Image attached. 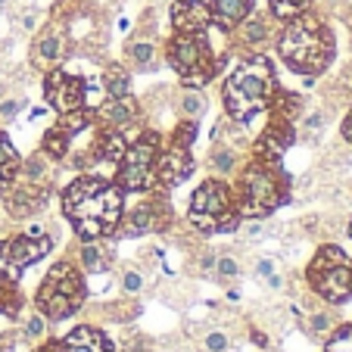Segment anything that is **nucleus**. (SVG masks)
I'll use <instances>...</instances> for the list:
<instances>
[{"instance_id":"11","label":"nucleus","mask_w":352,"mask_h":352,"mask_svg":"<svg viewBox=\"0 0 352 352\" xmlns=\"http://www.w3.org/2000/svg\"><path fill=\"white\" fill-rule=\"evenodd\" d=\"M175 221L168 190H150V197L140 199L128 215H122L119 237H144V234H166Z\"/></svg>"},{"instance_id":"37","label":"nucleus","mask_w":352,"mask_h":352,"mask_svg":"<svg viewBox=\"0 0 352 352\" xmlns=\"http://www.w3.org/2000/svg\"><path fill=\"white\" fill-rule=\"evenodd\" d=\"M237 234L246 240V243H253V240H259L262 234H265V225H262V219H243L237 225Z\"/></svg>"},{"instance_id":"46","label":"nucleus","mask_w":352,"mask_h":352,"mask_svg":"<svg viewBox=\"0 0 352 352\" xmlns=\"http://www.w3.org/2000/svg\"><path fill=\"white\" fill-rule=\"evenodd\" d=\"M0 256H3V240H0Z\"/></svg>"},{"instance_id":"20","label":"nucleus","mask_w":352,"mask_h":352,"mask_svg":"<svg viewBox=\"0 0 352 352\" xmlns=\"http://www.w3.org/2000/svg\"><path fill=\"white\" fill-rule=\"evenodd\" d=\"M253 3L256 0H209V13H212V25L221 28V32H231L234 25L246 19L253 13Z\"/></svg>"},{"instance_id":"13","label":"nucleus","mask_w":352,"mask_h":352,"mask_svg":"<svg viewBox=\"0 0 352 352\" xmlns=\"http://www.w3.org/2000/svg\"><path fill=\"white\" fill-rule=\"evenodd\" d=\"M0 193H3V209H7L13 219H32L38 215L41 209L47 206V199L54 193V187H44V184H32L25 178H10L0 184Z\"/></svg>"},{"instance_id":"42","label":"nucleus","mask_w":352,"mask_h":352,"mask_svg":"<svg viewBox=\"0 0 352 352\" xmlns=\"http://www.w3.org/2000/svg\"><path fill=\"white\" fill-rule=\"evenodd\" d=\"M340 131H343V140H346V144H352V107H349V113H346V119H343V125H340Z\"/></svg>"},{"instance_id":"24","label":"nucleus","mask_w":352,"mask_h":352,"mask_svg":"<svg viewBox=\"0 0 352 352\" xmlns=\"http://www.w3.org/2000/svg\"><path fill=\"white\" fill-rule=\"evenodd\" d=\"M72 138L75 134H69L66 128L56 122V125L41 138V153H44L50 162H63L69 156V150H72Z\"/></svg>"},{"instance_id":"34","label":"nucleus","mask_w":352,"mask_h":352,"mask_svg":"<svg viewBox=\"0 0 352 352\" xmlns=\"http://www.w3.org/2000/svg\"><path fill=\"white\" fill-rule=\"evenodd\" d=\"M215 278L221 280V284H228V280H237L240 278V262L234 259V256H219L215 259Z\"/></svg>"},{"instance_id":"44","label":"nucleus","mask_w":352,"mask_h":352,"mask_svg":"<svg viewBox=\"0 0 352 352\" xmlns=\"http://www.w3.org/2000/svg\"><path fill=\"white\" fill-rule=\"evenodd\" d=\"M16 333H7V337H0V352H13L16 349Z\"/></svg>"},{"instance_id":"7","label":"nucleus","mask_w":352,"mask_h":352,"mask_svg":"<svg viewBox=\"0 0 352 352\" xmlns=\"http://www.w3.org/2000/svg\"><path fill=\"white\" fill-rule=\"evenodd\" d=\"M166 60L178 72L184 87H206L225 69V56H215L212 44H209V32H175L166 44Z\"/></svg>"},{"instance_id":"6","label":"nucleus","mask_w":352,"mask_h":352,"mask_svg":"<svg viewBox=\"0 0 352 352\" xmlns=\"http://www.w3.org/2000/svg\"><path fill=\"white\" fill-rule=\"evenodd\" d=\"M187 221L197 228L199 234H234L240 219L237 209V197H234V187L221 178H206L203 184L193 190L190 197V209H187Z\"/></svg>"},{"instance_id":"47","label":"nucleus","mask_w":352,"mask_h":352,"mask_svg":"<svg viewBox=\"0 0 352 352\" xmlns=\"http://www.w3.org/2000/svg\"><path fill=\"white\" fill-rule=\"evenodd\" d=\"M349 237H352V221H349Z\"/></svg>"},{"instance_id":"17","label":"nucleus","mask_w":352,"mask_h":352,"mask_svg":"<svg viewBox=\"0 0 352 352\" xmlns=\"http://www.w3.org/2000/svg\"><path fill=\"white\" fill-rule=\"evenodd\" d=\"M94 113V125H103V128H119L125 131L128 125L140 119V109H138V100L128 94V97H107L103 103L91 109Z\"/></svg>"},{"instance_id":"1","label":"nucleus","mask_w":352,"mask_h":352,"mask_svg":"<svg viewBox=\"0 0 352 352\" xmlns=\"http://www.w3.org/2000/svg\"><path fill=\"white\" fill-rule=\"evenodd\" d=\"M63 215L81 240H113L125 215V193L109 178L78 175L63 190Z\"/></svg>"},{"instance_id":"29","label":"nucleus","mask_w":352,"mask_h":352,"mask_svg":"<svg viewBox=\"0 0 352 352\" xmlns=\"http://www.w3.org/2000/svg\"><path fill=\"white\" fill-rule=\"evenodd\" d=\"M47 331H50V321L44 318V315L34 309V312H28L25 318H22V327H19V333L16 337L22 340V343H41V340L47 337Z\"/></svg>"},{"instance_id":"12","label":"nucleus","mask_w":352,"mask_h":352,"mask_svg":"<svg viewBox=\"0 0 352 352\" xmlns=\"http://www.w3.org/2000/svg\"><path fill=\"white\" fill-rule=\"evenodd\" d=\"M44 100L50 109H56V116L87 109V78L69 75L63 69H50L44 72Z\"/></svg>"},{"instance_id":"43","label":"nucleus","mask_w":352,"mask_h":352,"mask_svg":"<svg viewBox=\"0 0 352 352\" xmlns=\"http://www.w3.org/2000/svg\"><path fill=\"white\" fill-rule=\"evenodd\" d=\"M265 284L268 287H272V290H284V274H280V272H274V274H268V278H265Z\"/></svg>"},{"instance_id":"32","label":"nucleus","mask_w":352,"mask_h":352,"mask_svg":"<svg viewBox=\"0 0 352 352\" xmlns=\"http://www.w3.org/2000/svg\"><path fill=\"white\" fill-rule=\"evenodd\" d=\"M268 7H272V16L287 22V19H293V16L306 13V10L312 7V0H268Z\"/></svg>"},{"instance_id":"41","label":"nucleus","mask_w":352,"mask_h":352,"mask_svg":"<svg viewBox=\"0 0 352 352\" xmlns=\"http://www.w3.org/2000/svg\"><path fill=\"white\" fill-rule=\"evenodd\" d=\"M321 125H324V116H321V113L309 116V119H306V122H302V128H306V131H312V134H315V131H318V128H321Z\"/></svg>"},{"instance_id":"5","label":"nucleus","mask_w":352,"mask_h":352,"mask_svg":"<svg viewBox=\"0 0 352 352\" xmlns=\"http://www.w3.org/2000/svg\"><path fill=\"white\" fill-rule=\"evenodd\" d=\"M87 280L85 272H81L75 262L63 259L56 262L50 272L44 274V280L38 284V293H34V309L44 315L47 321H69L85 309L87 302Z\"/></svg>"},{"instance_id":"9","label":"nucleus","mask_w":352,"mask_h":352,"mask_svg":"<svg viewBox=\"0 0 352 352\" xmlns=\"http://www.w3.org/2000/svg\"><path fill=\"white\" fill-rule=\"evenodd\" d=\"M162 138L156 131H144L138 140L125 146L116 162V184L122 193H150L156 190V168H160Z\"/></svg>"},{"instance_id":"22","label":"nucleus","mask_w":352,"mask_h":352,"mask_svg":"<svg viewBox=\"0 0 352 352\" xmlns=\"http://www.w3.org/2000/svg\"><path fill=\"white\" fill-rule=\"evenodd\" d=\"M113 262V253L100 240H81L78 243V268L85 274H103Z\"/></svg>"},{"instance_id":"8","label":"nucleus","mask_w":352,"mask_h":352,"mask_svg":"<svg viewBox=\"0 0 352 352\" xmlns=\"http://www.w3.org/2000/svg\"><path fill=\"white\" fill-rule=\"evenodd\" d=\"M306 284L327 306L352 302V256L337 243H321L306 265Z\"/></svg>"},{"instance_id":"25","label":"nucleus","mask_w":352,"mask_h":352,"mask_svg":"<svg viewBox=\"0 0 352 352\" xmlns=\"http://www.w3.org/2000/svg\"><path fill=\"white\" fill-rule=\"evenodd\" d=\"M178 109L184 119H197V122L203 119V113L209 109V100L203 94V87H184L178 97Z\"/></svg>"},{"instance_id":"45","label":"nucleus","mask_w":352,"mask_h":352,"mask_svg":"<svg viewBox=\"0 0 352 352\" xmlns=\"http://www.w3.org/2000/svg\"><path fill=\"white\" fill-rule=\"evenodd\" d=\"M250 340H253L256 346H259V349H268V337L262 331H250Z\"/></svg>"},{"instance_id":"26","label":"nucleus","mask_w":352,"mask_h":352,"mask_svg":"<svg viewBox=\"0 0 352 352\" xmlns=\"http://www.w3.org/2000/svg\"><path fill=\"white\" fill-rule=\"evenodd\" d=\"M107 97H128L131 94V75L122 66H107L103 69V78H100Z\"/></svg>"},{"instance_id":"16","label":"nucleus","mask_w":352,"mask_h":352,"mask_svg":"<svg viewBox=\"0 0 352 352\" xmlns=\"http://www.w3.org/2000/svg\"><path fill=\"white\" fill-rule=\"evenodd\" d=\"M66 56H69L66 32H63L60 25H47L44 32L38 34L34 47H32V63L38 69H44V72H50V69H56Z\"/></svg>"},{"instance_id":"10","label":"nucleus","mask_w":352,"mask_h":352,"mask_svg":"<svg viewBox=\"0 0 352 352\" xmlns=\"http://www.w3.org/2000/svg\"><path fill=\"white\" fill-rule=\"evenodd\" d=\"M54 250V237L50 234H16L3 243V256H0V280H13L19 284V278L25 274V268L38 265L41 259H47Z\"/></svg>"},{"instance_id":"38","label":"nucleus","mask_w":352,"mask_h":352,"mask_svg":"<svg viewBox=\"0 0 352 352\" xmlns=\"http://www.w3.org/2000/svg\"><path fill=\"white\" fill-rule=\"evenodd\" d=\"M22 107H25V100H3V103H0V119L3 122L16 119V116L22 113Z\"/></svg>"},{"instance_id":"39","label":"nucleus","mask_w":352,"mask_h":352,"mask_svg":"<svg viewBox=\"0 0 352 352\" xmlns=\"http://www.w3.org/2000/svg\"><path fill=\"white\" fill-rule=\"evenodd\" d=\"M274 272H278V262H274V259H256V265H253V274H256V278L265 280L268 274H274Z\"/></svg>"},{"instance_id":"30","label":"nucleus","mask_w":352,"mask_h":352,"mask_svg":"<svg viewBox=\"0 0 352 352\" xmlns=\"http://www.w3.org/2000/svg\"><path fill=\"white\" fill-rule=\"evenodd\" d=\"M324 340V352H352V321H340Z\"/></svg>"},{"instance_id":"2","label":"nucleus","mask_w":352,"mask_h":352,"mask_svg":"<svg viewBox=\"0 0 352 352\" xmlns=\"http://www.w3.org/2000/svg\"><path fill=\"white\" fill-rule=\"evenodd\" d=\"M278 75L274 63L265 54H253L240 60L228 72L221 85V100H225V113L234 125H250L256 116H262L272 107L274 94H278Z\"/></svg>"},{"instance_id":"19","label":"nucleus","mask_w":352,"mask_h":352,"mask_svg":"<svg viewBox=\"0 0 352 352\" xmlns=\"http://www.w3.org/2000/svg\"><path fill=\"white\" fill-rule=\"evenodd\" d=\"M125 146H128L125 131L100 125L97 140L91 144V162H109V166H116L122 160V153H125Z\"/></svg>"},{"instance_id":"40","label":"nucleus","mask_w":352,"mask_h":352,"mask_svg":"<svg viewBox=\"0 0 352 352\" xmlns=\"http://www.w3.org/2000/svg\"><path fill=\"white\" fill-rule=\"evenodd\" d=\"M215 259H219V256H215L212 250H206V253L199 256V274H203V278H209V274L215 272Z\"/></svg>"},{"instance_id":"4","label":"nucleus","mask_w":352,"mask_h":352,"mask_svg":"<svg viewBox=\"0 0 352 352\" xmlns=\"http://www.w3.org/2000/svg\"><path fill=\"white\" fill-rule=\"evenodd\" d=\"M240 219H268L290 199V175L280 160L253 153L234 181Z\"/></svg>"},{"instance_id":"18","label":"nucleus","mask_w":352,"mask_h":352,"mask_svg":"<svg viewBox=\"0 0 352 352\" xmlns=\"http://www.w3.org/2000/svg\"><path fill=\"white\" fill-rule=\"evenodd\" d=\"M172 25H175V32H187V34L209 32V28H212L209 3H203V0H175L172 3Z\"/></svg>"},{"instance_id":"3","label":"nucleus","mask_w":352,"mask_h":352,"mask_svg":"<svg viewBox=\"0 0 352 352\" xmlns=\"http://www.w3.org/2000/svg\"><path fill=\"white\" fill-rule=\"evenodd\" d=\"M278 54L290 72L318 78L321 72L331 69L333 56H337V41H333L331 28L324 25V19L306 10L284 22L278 34Z\"/></svg>"},{"instance_id":"14","label":"nucleus","mask_w":352,"mask_h":352,"mask_svg":"<svg viewBox=\"0 0 352 352\" xmlns=\"http://www.w3.org/2000/svg\"><path fill=\"white\" fill-rule=\"evenodd\" d=\"M32 352H116V343L103 331L91 324H78L60 340H41L32 346Z\"/></svg>"},{"instance_id":"33","label":"nucleus","mask_w":352,"mask_h":352,"mask_svg":"<svg viewBox=\"0 0 352 352\" xmlns=\"http://www.w3.org/2000/svg\"><path fill=\"white\" fill-rule=\"evenodd\" d=\"M337 324H340V321H337V315H333V312H327V309H318V312H312V315H309V331H312L315 337H321V340H324L327 333H331Z\"/></svg>"},{"instance_id":"23","label":"nucleus","mask_w":352,"mask_h":352,"mask_svg":"<svg viewBox=\"0 0 352 352\" xmlns=\"http://www.w3.org/2000/svg\"><path fill=\"white\" fill-rule=\"evenodd\" d=\"M125 60H128V66L138 69V72H153V69L160 66V50H156L153 41L134 38L125 44Z\"/></svg>"},{"instance_id":"35","label":"nucleus","mask_w":352,"mask_h":352,"mask_svg":"<svg viewBox=\"0 0 352 352\" xmlns=\"http://www.w3.org/2000/svg\"><path fill=\"white\" fill-rule=\"evenodd\" d=\"M144 284H146V278L144 274H140V268H125V272H122V290L128 293V296H138L140 290H144Z\"/></svg>"},{"instance_id":"36","label":"nucleus","mask_w":352,"mask_h":352,"mask_svg":"<svg viewBox=\"0 0 352 352\" xmlns=\"http://www.w3.org/2000/svg\"><path fill=\"white\" fill-rule=\"evenodd\" d=\"M203 349H206V352H228V349H231V333L209 331L206 337H203Z\"/></svg>"},{"instance_id":"28","label":"nucleus","mask_w":352,"mask_h":352,"mask_svg":"<svg viewBox=\"0 0 352 352\" xmlns=\"http://www.w3.org/2000/svg\"><path fill=\"white\" fill-rule=\"evenodd\" d=\"M19 166H22L19 150L13 146V140H10L7 134L0 131V184H3V181H10V178H16Z\"/></svg>"},{"instance_id":"27","label":"nucleus","mask_w":352,"mask_h":352,"mask_svg":"<svg viewBox=\"0 0 352 352\" xmlns=\"http://www.w3.org/2000/svg\"><path fill=\"white\" fill-rule=\"evenodd\" d=\"M22 306H25V296L19 293V284L0 280V315H3V318H19Z\"/></svg>"},{"instance_id":"15","label":"nucleus","mask_w":352,"mask_h":352,"mask_svg":"<svg viewBox=\"0 0 352 352\" xmlns=\"http://www.w3.org/2000/svg\"><path fill=\"white\" fill-rule=\"evenodd\" d=\"M190 175H193L190 146L178 144V140H168V144H162L160 168H156V190H172V187L184 184Z\"/></svg>"},{"instance_id":"21","label":"nucleus","mask_w":352,"mask_h":352,"mask_svg":"<svg viewBox=\"0 0 352 352\" xmlns=\"http://www.w3.org/2000/svg\"><path fill=\"white\" fill-rule=\"evenodd\" d=\"M272 16H246L240 25H234L231 32V38H234V44L237 47H262L268 38H272Z\"/></svg>"},{"instance_id":"31","label":"nucleus","mask_w":352,"mask_h":352,"mask_svg":"<svg viewBox=\"0 0 352 352\" xmlns=\"http://www.w3.org/2000/svg\"><path fill=\"white\" fill-rule=\"evenodd\" d=\"M209 166L215 175H231L237 168V150L234 146H215L212 156H209Z\"/></svg>"}]
</instances>
